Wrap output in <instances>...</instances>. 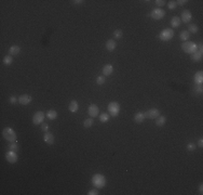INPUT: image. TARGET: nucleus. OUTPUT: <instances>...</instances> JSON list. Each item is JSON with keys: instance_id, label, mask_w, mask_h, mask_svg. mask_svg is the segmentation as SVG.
Here are the masks:
<instances>
[{"instance_id": "1", "label": "nucleus", "mask_w": 203, "mask_h": 195, "mask_svg": "<svg viewBox=\"0 0 203 195\" xmlns=\"http://www.w3.org/2000/svg\"><path fill=\"white\" fill-rule=\"evenodd\" d=\"M92 184L96 189H103L106 185V178L102 173H95L92 177Z\"/></svg>"}, {"instance_id": "2", "label": "nucleus", "mask_w": 203, "mask_h": 195, "mask_svg": "<svg viewBox=\"0 0 203 195\" xmlns=\"http://www.w3.org/2000/svg\"><path fill=\"white\" fill-rule=\"evenodd\" d=\"M2 137L4 140H7L9 142H16L17 140V134L14 130L12 129L11 127H6L2 130Z\"/></svg>"}, {"instance_id": "3", "label": "nucleus", "mask_w": 203, "mask_h": 195, "mask_svg": "<svg viewBox=\"0 0 203 195\" xmlns=\"http://www.w3.org/2000/svg\"><path fill=\"white\" fill-rule=\"evenodd\" d=\"M180 47H182V50L187 54H192L193 52H195L198 50V45L193 41H190V40L183 42L180 45Z\"/></svg>"}, {"instance_id": "4", "label": "nucleus", "mask_w": 203, "mask_h": 195, "mask_svg": "<svg viewBox=\"0 0 203 195\" xmlns=\"http://www.w3.org/2000/svg\"><path fill=\"white\" fill-rule=\"evenodd\" d=\"M120 110H121L120 104L117 101H112V102L108 104V112H109V115L112 116V117L118 116V114L120 113Z\"/></svg>"}, {"instance_id": "5", "label": "nucleus", "mask_w": 203, "mask_h": 195, "mask_svg": "<svg viewBox=\"0 0 203 195\" xmlns=\"http://www.w3.org/2000/svg\"><path fill=\"white\" fill-rule=\"evenodd\" d=\"M174 37V31L172 28H165L159 34V39L162 41H170Z\"/></svg>"}, {"instance_id": "6", "label": "nucleus", "mask_w": 203, "mask_h": 195, "mask_svg": "<svg viewBox=\"0 0 203 195\" xmlns=\"http://www.w3.org/2000/svg\"><path fill=\"white\" fill-rule=\"evenodd\" d=\"M149 15L155 21H160L161 19H163L165 16V11L162 8H156L152 9V11L150 12Z\"/></svg>"}, {"instance_id": "7", "label": "nucleus", "mask_w": 203, "mask_h": 195, "mask_svg": "<svg viewBox=\"0 0 203 195\" xmlns=\"http://www.w3.org/2000/svg\"><path fill=\"white\" fill-rule=\"evenodd\" d=\"M44 118H46V114L43 113L42 111H38V112H36L34 114V116H33V124L34 125H41L43 122V120H44Z\"/></svg>"}, {"instance_id": "8", "label": "nucleus", "mask_w": 203, "mask_h": 195, "mask_svg": "<svg viewBox=\"0 0 203 195\" xmlns=\"http://www.w3.org/2000/svg\"><path fill=\"white\" fill-rule=\"evenodd\" d=\"M145 118H148V119H156L157 117H159L161 115V112L159 108H156V107H153V108H150L148 111H146L145 113Z\"/></svg>"}, {"instance_id": "9", "label": "nucleus", "mask_w": 203, "mask_h": 195, "mask_svg": "<svg viewBox=\"0 0 203 195\" xmlns=\"http://www.w3.org/2000/svg\"><path fill=\"white\" fill-rule=\"evenodd\" d=\"M6 159H7V161L10 163V164H15L16 161H19V156H17V154H16L15 151L9 150L8 152L6 153Z\"/></svg>"}, {"instance_id": "10", "label": "nucleus", "mask_w": 203, "mask_h": 195, "mask_svg": "<svg viewBox=\"0 0 203 195\" xmlns=\"http://www.w3.org/2000/svg\"><path fill=\"white\" fill-rule=\"evenodd\" d=\"M88 114L90 115V117L92 118H95L100 115V108L96 104H91L88 108Z\"/></svg>"}, {"instance_id": "11", "label": "nucleus", "mask_w": 203, "mask_h": 195, "mask_svg": "<svg viewBox=\"0 0 203 195\" xmlns=\"http://www.w3.org/2000/svg\"><path fill=\"white\" fill-rule=\"evenodd\" d=\"M192 20V14L191 12L189 11V10H184V11L182 12V15H180V21L185 24H188L190 23V21Z\"/></svg>"}, {"instance_id": "12", "label": "nucleus", "mask_w": 203, "mask_h": 195, "mask_svg": "<svg viewBox=\"0 0 203 195\" xmlns=\"http://www.w3.org/2000/svg\"><path fill=\"white\" fill-rule=\"evenodd\" d=\"M31 101H33V96L29 94H22L21 96H19V103L21 105H24V106L30 104Z\"/></svg>"}, {"instance_id": "13", "label": "nucleus", "mask_w": 203, "mask_h": 195, "mask_svg": "<svg viewBox=\"0 0 203 195\" xmlns=\"http://www.w3.org/2000/svg\"><path fill=\"white\" fill-rule=\"evenodd\" d=\"M43 141L46 142L48 145H52L54 144V141H55V138H54V134L50 131H48V132H44L43 134Z\"/></svg>"}, {"instance_id": "14", "label": "nucleus", "mask_w": 203, "mask_h": 195, "mask_svg": "<svg viewBox=\"0 0 203 195\" xmlns=\"http://www.w3.org/2000/svg\"><path fill=\"white\" fill-rule=\"evenodd\" d=\"M114 72V66L111 64H106L103 66V69H102V73L105 77L106 76H110L111 74Z\"/></svg>"}, {"instance_id": "15", "label": "nucleus", "mask_w": 203, "mask_h": 195, "mask_svg": "<svg viewBox=\"0 0 203 195\" xmlns=\"http://www.w3.org/2000/svg\"><path fill=\"white\" fill-rule=\"evenodd\" d=\"M19 52H21V48H19V46H17V45H13V46L10 47L8 50V54H10L12 57L19 55Z\"/></svg>"}, {"instance_id": "16", "label": "nucleus", "mask_w": 203, "mask_h": 195, "mask_svg": "<svg viewBox=\"0 0 203 195\" xmlns=\"http://www.w3.org/2000/svg\"><path fill=\"white\" fill-rule=\"evenodd\" d=\"M79 110V104H78V101L76 100H73L68 105V111L70 113H77Z\"/></svg>"}, {"instance_id": "17", "label": "nucleus", "mask_w": 203, "mask_h": 195, "mask_svg": "<svg viewBox=\"0 0 203 195\" xmlns=\"http://www.w3.org/2000/svg\"><path fill=\"white\" fill-rule=\"evenodd\" d=\"M193 80H195V85H202L203 84V72L202 71H199L195 74L193 76Z\"/></svg>"}, {"instance_id": "18", "label": "nucleus", "mask_w": 203, "mask_h": 195, "mask_svg": "<svg viewBox=\"0 0 203 195\" xmlns=\"http://www.w3.org/2000/svg\"><path fill=\"white\" fill-rule=\"evenodd\" d=\"M116 46H117V42H116L115 39H108L107 41H106V49L109 52H112L116 49Z\"/></svg>"}, {"instance_id": "19", "label": "nucleus", "mask_w": 203, "mask_h": 195, "mask_svg": "<svg viewBox=\"0 0 203 195\" xmlns=\"http://www.w3.org/2000/svg\"><path fill=\"white\" fill-rule=\"evenodd\" d=\"M203 52L202 51H199V50H197L195 52H193L192 54H190V57H191V60L192 61H195V62H199L202 60V55Z\"/></svg>"}, {"instance_id": "20", "label": "nucleus", "mask_w": 203, "mask_h": 195, "mask_svg": "<svg viewBox=\"0 0 203 195\" xmlns=\"http://www.w3.org/2000/svg\"><path fill=\"white\" fill-rule=\"evenodd\" d=\"M144 120H145V114L143 112H137L134 115V122L136 124H142Z\"/></svg>"}, {"instance_id": "21", "label": "nucleus", "mask_w": 203, "mask_h": 195, "mask_svg": "<svg viewBox=\"0 0 203 195\" xmlns=\"http://www.w3.org/2000/svg\"><path fill=\"white\" fill-rule=\"evenodd\" d=\"M46 118L48 119H50V120H54V119H56L58 118V113L55 110H49V111L46 112Z\"/></svg>"}, {"instance_id": "22", "label": "nucleus", "mask_w": 203, "mask_h": 195, "mask_svg": "<svg viewBox=\"0 0 203 195\" xmlns=\"http://www.w3.org/2000/svg\"><path fill=\"white\" fill-rule=\"evenodd\" d=\"M180 24H182V21H180L179 16H173L172 20H171V27L177 28V27L180 26Z\"/></svg>"}, {"instance_id": "23", "label": "nucleus", "mask_w": 203, "mask_h": 195, "mask_svg": "<svg viewBox=\"0 0 203 195\" xmlns=\"http://www.w3.org/2000/svg\"><path fill=\"white\" fill-rule=\"evenodd\" d=\"M189 38H190V34H189V31H188L187 29H184V31H180L179 39L182 40V41H183V42L188 41V40H189Z\"/></svg>"}, {"instance_id": "24", "label": "nucleus", "mask_w": 203, "mask_h": 195, "mask_svg": "<svg viewBox=\"0 0 203 195\" xmlns=\"http://www.w3.org/2000/svg\"><path fill=\"white\" fill-rule=\"evenodd\" d=\"M165 122H166V117L163 115H160L159 117L156 118V125L158 127H163L165 125Z\"/></svg>"}, {"instance_id": "25", "label": "nucleus", "mask_w": 203, "mask_h": 195, "mask_svg": "<svg viewBox=\"0 0 203 195\" xmlns=\"http://www.w3.org/2000/svg\"><path fill=\"white\" fill-rule=\"evenodd\" d=\"M188 31H189V34H197L198 31H199V28H198V25L197 24H189L188 25Z\"/></svg>"}, {"instance_id": "26", "label": "nucleus", "mask_w": 203, "mask_h": 195, "mask_svg": "<svg viewBox=\"0 0 203 195\" xmlns=\"http://www.w3.org/2000/svg\"><path fill=\"white\" fill-rule=\"evenodd\" d=\"M109 117H110V115L107 114V113H102L100 115H98V118H100V122H107L109 120Z\"/></svg>"}, {"instance_id": "27", "label": "nucleus", "mask_w": 203, "mask_h": 195, "mask_svg": "<svg viewBox=\"0 0 203 195\" xmlns=\"http://www.w3.org/2000/svg\"><path fill=\"white\" fill-rule=\"evenodd\" d=\"M93 124H94V120H93L92 117H90V118L85 119V122H83V127H85V128H91V127L93 126Z\"/></svg>"}, {"instance_id": "28", "label": "nucleus", "mask_w": 203, "mask_h": 195, "mask_svg": "<svg viewBox=\"0 0 203 195\" xmlns=\"http://www.w3.org/2000/svg\"><path fill=\"white\" fill-rule=\"evenodd\" d=\"M112 36H114V37H115L116 39H121V38H122V36H123L122 29H120V28H118V29H116V31H114V34H112Z\"/></svg>"}, {"instance_id": "29", "label": "nucleus", "mask_w": 203, "mask_h": 195, "mask_svg": "<svg viewBox=\"0 0 203 195\" xmlns=\"http://www.w3.org/2000/svg\"><path fill=\"white\" fill-rule=\"evenodd\" d=\"M12 62H13V57L10 55V54H8V55H6V57H3V64L4 65H11Z\"/></svg>"}, {"instance_id": "30", "label": "nucleus", "mask_w": 203, "mask_h": 195, "mask_svg": "<svg viewBox=\"0 0 203 195\" xmlns=\"http://www.w3.org/2000/svg\"><path fill=\"white\" fill-rule=\"evenodd\" d=\"M19 146L17 144V142H10V144H9V150H11V151H19Z\"/></svg>"}, {"instance_id": "31", "label": "nucleus", "mask_w": 203, "mask_h": 195, "mask_svg": "<svg viewBox=\"0 0 203 195\" xmlns=\"http://www.w3.org/2000/svg\"><path fill=\"white\" fill-rule=\"evenodd\" d=\"M105 81H106V77L104 76V75H103V76L100 75V76H98L97 78H96V84L100 85V86H102V85L105 84Z\"/></svg>"}, {"instance_id": "32", "label": "nucleus", "mask_w": 203, "mask_h": 195, "mask_svg": "<svg viewBox=\"0 0 203 195\" xmlns=\"http://www.w3.org/2000/svg\"><path fill=\"white\" fill-rule=\"evenodd\" d=\"M195 94H201L203 92V87H202V85H195Z\"/></svg>"}, {"instance_id": "33", "label": "nucleus", "mask_w": 203, "mask_h": 195, "mask_svg": "<svg viewBox=\"0 0 203 195\" xmlns=\"http://www.w3.org/2000/svg\"><path fill=\"white\" fill-rule=\"evenodd\" d=\"M176 7H177V3L175 0H171V1L168 2V8H169L170 10H174V9H176Z\"/></svg>"}, {"instance_id": "34", "label": "nucleus", "mask_w": 203, "mask_h": 195, "mask_svg": "<svg viewBox=\"0 0 203 195\" xmlns=\"http://www.w3.org/2000/svg\"><path fill=\"white\" fill-rule=\"evenodd\" d=\"M195 149H197V144H195V143H193V142H191V143H188V144H187V150L189 151V152H192V151H195Z\"/></svg>"}, {"instance_id": "35", "label": "nucleus", "mask_w": 203, "mask_h": 195, "mask_svg": "<svg viewBox=\"0 0 203 195\" xmlns=\"http://www.w3.org/2000/svg\"><path fill=\"white\" fill-rule=\"evenodd\" d=\"M155 2H156L158 8H162V7L165 6V3H166V1H164V0H156Z\"/></svg>"}, {"instance_id": "36", "label": "nucleus", "mask_w": 203, "mask_h": 195, "mask_svg": "<svg viewBox=\"0 0 203 195\" xmlns=\"http://www.w3.org/2000/svg\"><path fill=\"white\" fill-rule=\"evenodd\" d=\"M9 102H10L11 104H15L16 102H19V99H17L15 96H11L10 98H9Z\"/></svg>"}, {"instance_id": "37", "label": "nucleus", "mask_w": 203, "mask_h": 195, "mask_svg": "<svg viewBox=\"0 0 203 195\" xmlns=\"http://www.w3.org/2000/svg\"><path fill=\"white\" fill-rule=\"evenodd\" d=\"M41 130H42L43 132H48V131H49V125L42 122V124H41Z\"/></svg>"}, {"instance_id": "38", "label": "nucleus", "mask_w": 203, "mask_h": 195, "mask_svg": "<svg viewBox=\"0 0 203 195\" xmlns=\"http://www.w3.org/2000/svg\"><path fill=\"white\" fill-rule=\"evenodd\" d=\"M100 193H98V190L97 189H92V190H90V191L88 192V195H98Z\"/></svg>"}, {"instance_id": "39", "label": "nucleus", "mask_w": 203, "mask_h": 195, "mask_svg": "<svg viewBox=\"0 0 203 195\" xmlns=\"http://www.w3.org/2000/svg\"><path fill=\"white\" fill-rule=\"evenodd\" d=\"M187 2H188L187 0H178V1H176V3L178 4V6H185Z\"/></svg>"}, {"instance_id": "40", "label": "nucleus", "mask_w": 203, "mask_h": 195, "mask_svg": "<svg viewBox=\"0 0 203 195\" xmlns=\"http://www.w3.org/2000/svg\"><path fill=\"white\" fill-rule=\"evenodd\" d=\"M198 146H199L200 149H202L203 147V139L202 138H200L199 140H198Z\"/></svg>"}, {"instance_id": "41", "label": "nucleus", "mask_w": 203, "mask_h": 195, "mask_svg": "<svg viewBox=\"0 0 203 195\" xmlns=\"http://www.w3.org/2000/svg\"><path fill=\"white\" fill-rule=\"evenodd\" d=\"M73 2L75 4H81V3H83L85 1H83V0H75V1H73Z\"/></svg>"}, {"instance_id": "42", "label": "nucleus", "mask_w": 203, "mask_h": 195, "mask_svg": "<svg viewBox=\"0 0 203 195\" xmlns=\"http://www.w3.org/2000/svg\"><path fill=\"white\" fill-rule=\"evenodd\" d=\"M199 194H203V184L202 183L199 185Z\"/></svg>"}]
</instances>
